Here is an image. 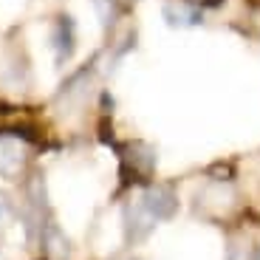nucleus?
Returning a JSON list of instances; mask_svg holds the SVG:
<instances>
[{
  "mask_svg": "<svg viewBox=\"0 0 260 260\" xmlns=\"http://www.w3.org/2000/svg\"><path fill=\"white\" fill-rule=\"evenodd\" d=\"M23 164V147L14 139H0V176H14Z\"/></svg>",
  "mask_w": 260,
  "mask_h": 260,
  "instance_id": "nucleus-6",
  "label": "nucleus"
},
{
  "mask_svg": "<svg viewBox=\"0 0 260 260\" xmlns=\"http://www.w3.org/2000/svg\"><path fill=\"white\" fill-rule=\"evenodd\" d=\"M139 201L144 204V209H147L156 221H167V218H173L176 209H178V198L170 187H147L139 195Z\"/></svg>",
  "mask_w": 260,
  "mask_h": 260,
  "instance_id": "nucleus-1",
  "label": "nucleus"
},
{
  "mask_svg": "<svg viewBox=\"0 0 260 260\" xmlns=\"http://www.w3.org/2000/svg\"><path fill=\"white\" fill-rule=\"evenodd\" d=\"M252 260H260V246H257V249H254V252H252Z\"/></svg>",
  "mask_w": 260,
  "mask_h": 260,
  "instance_id": "nucleus-10",
  "label": "nucleus"
},
{
  "mask_svg": "<svg viewBox=\"0 0 260 260\" xmlns=\"http://www.w3.org/2000/svg\"><path fill=\"white\" fill-rule=\"evenodd\" d=\"M51 40H54V51H57V62H65L74 51V23H71V17H59L57 23H54Z\"/></svg>",
  "mask_w": 260,
  "mask_h": 260,
  "instance_id": "nucleus-4",
  "label": "nucleus"
},
{
  "mask_svg": "<svg viewBox=\"0 0 260 260\" xmlns=\"http://www.w3.org/2000/svg\"><path fill=\"white\" fill-rule=\"evenodd\" d=\"M43 243H46V252L51 260H68V254H71V243H68V238L62 235V229L57 223H48L46 226Z\"/></svg>",
  "mask_w": 260,
  "mask_h": 260,
  "instance_id": "nucleus-5",
  "label": "nucleus"
},
{
  "mask_svg": "<svg viewBox=\"0 0 260 260\" xmlns=\"http://www.w3.org/2000/svg\"><path fill=\"white\" fill-rule=\"evenodd\" d=\"M156 218L144 209V204L139 201H130L127 207H124V232H127L130 241H144L150 232H153V226H156Z\"/></svg>",
  "mask_w": 260,
  "mask_h": 260,
  "instance_id": "nucleus-2",
  "label": "nucleus"
},
{
  "mask_svg": "<svg viewBox=\"0 0 260 260\" xmlns=\"http://www.w3.org/2000/svg\"><path fill=\"white\" fill-rule=\"evenodd\" d=\"M164 20H167L173 28H187V26H198L204 20V12L187 0H170L164 6Z\"/></svg>",
  "mask_w": 260,
  "mask_h": 260,
  "instance_id": "nucleus-3",
  "label": "nucleus"
},
{
  "mask_svg": "<svg viewBox=\"0 0 260 260\" xmlns=\"http://www.w3.org/2000/svg\"><path fill=\"white\" fill-rule=\"evenodd\" d=\"M226 260H252V252H249L243 243H232V246H229Z\"/></svg>",
  "mask_w": 260,
  "mask_h": 260,
  "instance_id": "nucleus-8",
  "label": "nucleus"
},
{
  "mask_svg": "<svg viewBox=\"0 0 260 260\" xmlns=\"http://www.w3.org/2000/svg\"><path fill=\"white\" fill-rule=\"evenodd\" d=\"M12 218V204L6 201V195H0V226Z\"/></svg>",
  "mask_w": 260,
  "mask_h": 260,
  "instance_id": "nucleus-9",
  "label": "nucleus"
},
{
  "mask_svg": "<svg viewBox=\"0 0 260 260\" xmlns=\"http://www.w3.org/2000/svg\"><path fill=\"white\" fill-rule=\"evenodd\" d=\"M93 3H96V12H99V17H102V23L111 26L113 14H116V3H113V0H93Z\"/></svg>",
  "mask_w": 260,
  "mask_h": 260,
  "instance_id": "nucleus-7",
  "label": "nucleus"
}]
</instances>
